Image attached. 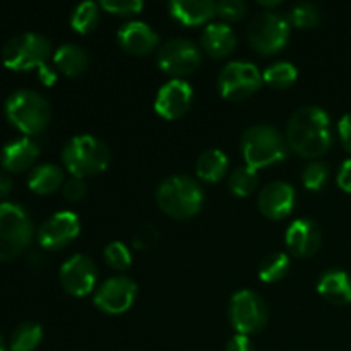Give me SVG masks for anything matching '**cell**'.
<instances>
[{"mask_svg": "<svg viewBox=\"0 0 351 351\" xmlns=\"http://www.w3.org/2000/svg\"><path fill=\"white\" fill-rule=\"evenodd\" d=\"M105 261L113 269L125 271L132 263V257L122 242H112L105 247Z\"/></svg>", "mask_w": 351, "mask_h": 351, "instance_id": "d6a6232c", "label": "cell"}, {"mask_svg": "<svg viewBox=\"0 0 351 351\" xmlns=\"http://www.w3.org/2000/svg\"><path fill=\"white\" fill-rule=\"evenodd\" d=\"M192 103V88L184 79H171L161 86L154 99V110L163 119L173 120L184 115Z\"/></svg>", "mask_w": 351, "mask_h": 351, "instance_id": "9a60e30c", "label": "cell"}, {"mask_svg": "<svg viewBox=\"0 0 351 351\" xmlns=\"http://www.w3.org/2000/svg\"><path fill=\"white\" fill-rule=\"evenodd\" d=\"M33 239V223L23 206L0 202V261H10L24 252Z\"/></svg>", "mask_w": 351, "mask_h": 351, "instance_id": "8992f818", "label": "cell"}, {"mask_svg": "<svg viewBox=\"0 0 351 351\" xmlns=\"http://www.w3.org/2000/svg\"><path fill=\"white\" fill-rule=\"evenodd\" d=\"M288 19H290V23L293 24V26L307 29V27L317 26L319 21H321V12H319L317 5H314V3L302 2L297 3V5L290 10Z\"/></svg>", "mask_w": 351, "mask_h": 351, "instance_id": "4dcf8cb0", "label": "cell"}, {"mask_svg": "<svg viewBox=\"0 0 351 351\" xmlns=\"http://www.w3.org/2000/svg\"><path fill=\"white\" fill-rule=\"evenodd\" d=\"M0 351H5V343H3L2 335H0Z\"/></svg>", "mask_w": 351, "mask_h": 351, "instance_id": "7bdbcfd3", "label": "cell"}, {"mask_svg": "<svg viewBox=\"0 0 351 351\" xmlns=\"http://www.w3.org/2000/svg\"><path fill=\"white\" fill-rule=\"evenodd\" d=\"M168 7L171 17L187 26L206 23L216 14V2L211 0H173Z\"/></svg>", "mask_w": 351, "mask_h": 351, "instance_id": "44dd1931", "label": "cell"}, {"mask_svg": "<svg viewBox=\"0 0 351 351\" xmlns=\"http://www.w3.org/2000/svg\"><path fill=\"white\" fill-rule=\"evenodd\" d=\"M295 204V191L287 182H271L257 197L259 211L269 219H283L291 213Z\"/></svg>", "mask_w": 351, "mask_h": 351, "instance_id": "2e32d148", "label": "cell"}, {"mask_svg": "<svg viewBox=\"0 0 351 351\" xmlns=\"http://www.w3.org/2000/svg\"><path fill=\"white\" fill-rule=\"evenodd\" d=\"M43 338V329L36 322H23L10 336V351H33Z\"/></svg>", "mask_w": 351, "mask_h": 351, "instance_id": "484cf974", "label": "cell"}, {"mask_svg": "<svg viewBox=\"0 0 351 351\" xmlns=\"http://www.w3.org/2000/svg\"><path fill=\"white\" fill-rule=\"evenodd\" d=\"M230 321L239 335H254L267 322V307L263 298L250 290L237 291L230 302Z\"/></svg>", "mask_w": 351, "mask_h": 351, "instance_id": "30bf717a", "label": "cell"}, {"mask_svg": "<svg viewBox=\"0 0 351 351\" xmlns=\"http://www.w3.org/2000/svg\"><path fill=\"white\" fill-rule=\"evenodd\" d=\"M101 7L115 16H132L143 10V2L141 0H103Z\"/></svg>", "mask_w": 351, "mask_h": 351, "instance_id": "836d02e7", "label": "cell"}, {"mask_svg": "<svg viewBox=\"0 0 351 351\" xmlns=\"http://www.w3.org/2000/svg\"><path fill=\"white\" fill-rule=\"evenodd\" d=\"M10 191H12V180H10V177L5 171L0 170V199L9 195Z\"/></svg>", "mask_w": 351, "mask_h": 351, "instance_id": "60d3db41", "label": "cell"}, {"mask_svg": "<svg viewBox=\"0 0 351 351\" xmlns=\"http://www.w3.org/2000/svg\"><path fill=\"white\" fill-rule=\"evenodd\" d=\"M259 3L264 7H276L280 5V0H273V2H259Z\"/></svg>", "mask_w": 351, "mask_h": 351, "instance_id": "b9f144b4", "label": "cell"}, {"mask_svg": "<svg viewBox=\"0 0 351 351\" xmlns=\"http://www.w3.org/2000/svg\"><path fill=\"white\" fill-rule=\"evenodd\" d=\"M38 156H40L38 144L29 137H21V139H14L3 146L2 153H0V163L7 171L21 173L33 167Z\"/></svg>", "mask_w": 351, "mask_h": 351, "instance_id": "d6986e66", "label": "cell"}, {"mask_svg": "<svg viewBox=\"0 0 351 351\" xmlns=\"http://www.w3.org/2000/svg\"><path fill=\"white\" fill-rule=\"evenodd\" d=\"M297 69L290 62H276V64L269 65V67L264 71L263 79L271 86V88L276 89H285L290 88L295 81H297Z\"/></svg>", "mask_w": 351, "mask_h": 351, "instance_id": "83f0119b", "label": "cell"}, {"mask_svg": "<svg viewBox=\"0 0 351 351\" xmlns=\"http://www.w3.org/2000/svg\"><path fill=\"white\" fill-rule=\"evenodd\" d=\"M237 36L232 27L225 23H213L202 33V47L211 57H226L233 51Z\"/></svg>", "mask_w": 351, "mask_h": 351, "instance_id": "7402d4cb", "label": "cell"}, {"mask_svg": "<svg viewBox=\"0 0 351 351\" xmlns=\"http://www.w3.org/2000/svg\"><path fill=\"white\" fill-rule=\"evenodd\" d=\"M81 223L72 211H58L47 219L38 230V242L48 250H58L79 235Z\"/></svg>", "mask_w": 351, "mask_h": 351, "instance_id": "4fadbf2b", "label": "cell"}, {"mask_svg": "<svg viewBox=\"0 0 351 351\" xmlns=\"http://www.w3.org/2000/svg\"><path fill=\"white\" fill-rule=\"evenodd\" d=\"M158 240V230L153 225H144L137 230L136 237H134V245L137 249H149L156 243Z\"/></svg>", "mask_w": 351, "mask_h": 351, "instance_id": "d590c367", "label": "cell"}, {"mask_svg": "<svg viewBox=\"0 0 351 351\" xmlns=\"http://www.w3.org/2000/svg\"><path fill=\"white\" fill-rule=\"evenodd\" d=\"M290 36V23L278 12H261L247 27V40L254 50L269 55L280 51Z\"/></svg>", "mask_w": 351, "mask_h": 351, "instance_id": "ba28073f", "label": "cell"}, {"mask_svg": "<svg viewBox=\"0 0 351 351\" xmlns=\"http://www.w3.org/2000/svg\"><path fill=\"white\" fill-rule=\"evenodd\" d=\"M225 351H254L252 341L249 339V336L245 335H237L226 343Z\"/></svg>", "mask_w": 351, "mask_h": 351, "instance_id": "f35d334b", "label": "cell"}, {"mask_svg": "<svg viewBox=\"0 0 351 351\" xmlns=\"http://www.w3.org/2000/svg\"><path fill=\"white\" fill-rule=\"evenodd\" d=\"M158 65L167 74L187 75L201 65V50L185 38H173L163 43L156 55Z\"/></svg>", "mask_w": 351, "mask_h": 351, "instance_id": "8fae6325", "label": "cell"}, {"mask_svg": "<svg viewBox=\"0 0 351 351\" xmlns=\"http://www.w3.org/2000/svg\"><path fill=\"white\" fill-rule=\"evenodd\" d=\"M322 243V233L317 223L308 218L295 219L287 230V245L293 256L312 257Z\"/></svg>", "mask_w": 351, "mask_h": 351, "instance_id": "e0dca14e", "label": "cell"}, {"mask_svg": "<svg viewBox=\"0 0 351 351\" xmlns=\"http://www.w3.org/2000/svg\"><path fill=\"white\" fill-rule=\"evenodd\" d=\"M338 130H339V136H341L343 146H345L351 153V112L346 113V115H343V119L339 120Z\"/></svg>", "mask_w": 351, "mask_h": 351, "instance_id": "74e56055", "label": "cell"}, {"mask_svg": "<svg viewBox=\"0 0 351 351\" xmlns=\"http://www.w3.org/2000/svg\"><path fill=\"white\" fill-rule=\"evenodd\" d=\"M197 177L206 182H218L228 171V158L221 149H208L195 161Z\"/></svg>", "mask_w": 351, "mask_h": 351, "instance_id": "d4e9b609", "label": "cell"}, {"mask_svg": "<svg viewBox=\"0 0 351 351\" xmlns=\"http://www.w3.org/2000/svg\"><path fill=\"white\" fill-rule=\"evenodd\" d=\"M290 269V259L283 252H273L263 259L259 266V278L266 283L283 280Z\"/></svg>", "mask_w": 351, "mask_h": 351, "instance_id": "4316f807", "label": "cell"}, {"mask_svg": "<svg viewBox=\"0 0 351 351\" xmlns=\"http://www.w3.org/2000/svg\"><path fill=\"white\" fill-rule=\"evenodd\" d=\"M287 143L304 158L322 156L331 147V120L321 106H302L287 125Z\"/></svg>", "mask_w": 351, "mask_h": 351, "instance_id": "6da1fadb", "label": "cell"}, {"mask_svg": "<svg viewBox=\"0 0 351 351\" xmlns=\"http://www.w3.org/2000/svg\"><path fill=\"white\" fill-rule=\"evenodd\" d=\"M86 195V184L82 178L72 177L64 185V197L71 202L81 201Z\"/></svg>", "mask_w": 351, "mask_h": 351, "instance_id": "8d00e7d4", "label": "cell"}, {"mask_svg": "<svg viewBox=\"0 0 351 351\" xmlns=\"http://www.w3.org/2000/svg\"><path fill=\"white\" fill-rule=\"evenodd\" d=\"M53 60L58 71L64 72L69 77H77V75L84 74L89 65L88 51L74 43L60 45L55 51Z\"/></svg>", "mask_w": 351, "mask_h": 351, "instance_id": "603a6c76", "label": "cell"}, {"mask_svg": "<svg viewBox=\"0 0 351 351\" xmlns=\"http://www.w3.org/2000/svg\"><path fill=\"white\" fill-rule=\"evenodd\" d=\"M288 143L283 134L273 125H252L242 136V154L254 170L278 163L287 156Z\"/></svg>", "mask_w": 351, "mask_h": 351, "instance_id": "3957f363", "label": "cell"}, {"mask_svg": "<svg viewBox=\"0 0 351 351\" xmlns=\"http://www.w3.org/2000/svg\"><path fill=\"white\" fill-rule=\"evenodd\" d=\"M62 182H64V171L51 163L38 165L27 177V185L31 191L41 195L55 192L60 187Z\"/></svg>", "mask_w": 351, "mask_h": 351, "instance_id": "cb8c5ba5", "label": "cell"}, {"mask_svg": "<svg viewBox=\"0 0 351 351\" xmlns=\"http://www.w3.org/2000/svg\"><path fill=\"white\" fill-rule=\"evenodd\" d=\"M51 53V43L40 33H23L10 38L2 48V62L12 71H29L40 67L45 71Z\"/></svg>", "mask_w": 351, "mask_h": 351, "instance_id": "52a82bcc", "label": "cell"}, {"mask_svg": "<svg viewBox=\"0 0 351 351\" xmlns=\"http://www.w3.org/2000/svg\"><path fill=\"white\" fill-rule=\"evenodd\" d=\"M62 161L74 177L84 178L106 170L110 163V149L98 137L82 134L72 137L65 144Z\"/></svg>", "mask_w": 351, "mask_h": 351, "instance_id": "5b68a950", "label": "cell"}, {"mask_svg": "<svg viewBox=\"0 0 351 351\" xmlns=\"http://www.w3.org/2000/svg\"><path fill=\"white\" fill-rule=\"evenodd\" d=\"M263 75L252 62L233 60L221 69L218 75V89L223 98L242 101L259 89Z\"/></svg>", "mask_w": 351, "mask_h": 351, "instance_id": "9c48e42d", "label": "cell"}, {"mask_svg": "<svg viewBox=\"0 0 351 351\" xmlns=\"http://www.w3.org/2000/svg\"><path fill=\"white\" fill-rule=\"evenodd\" d=\"M98 5H96L95 2H82L79 3L74 9V12H72L71 26L74 27V31H77V33L86 34L91 33V31L98 26Z\"/></svg>", "mask_w": 351, "mask_h": 351, "instance_id": "f1b7e54d", "label": "cell"}, {"mask_svg": "<svg viewBox=\"0 0 351 351\" xmlns=\"http://www.w3.org/2000/svg\"><path fill=\"white\" fill-rule=\"evenodd\" d=\"M137 295V285L127 276L110 278L98 288L95 295V305L110 315L123 314L132 307Z\"/></svg>", "mask_w": 351, "mask_h": 351, "instance_id": "7c38bea8", "label": "cell"}, {"mask_svg": "<svg viewBox=\"0 0 351 351\" xmlns=\"http://www.w3.org/2000/svg\"><path fill=\"white\" fill-rule=\"evenodd\" d=\"M247 3L240 0H221L216 3V14L225 21H239L245 16Z\"/></svg>", "mask_w": 351, "mask_h": 351, "instance_id": "e575fe53", "label": "cell"}, {"mask_svg": "<svg viewBox=\"0 0 351 351\" xmlns=\"http://www.w3.org/2000/svg\"><path fill=\"white\" fill-rule=\"evenodd\" d=\"M302 180L311 191H321L329 180V167L322 161H312L302 171Z\"/></svg>", "mask_w": 351, "mask_h": 351, "instance_id": "1f68e13d", "label": "cell"}, {"mask_svg": "<svg viewBox=\"0 0 351 351\" xmlns=\"http://www.w3.org/2000/svg\"><path fill=\"white\" fill-rule=\"evenodd\" d=\"M60 283L67 293L86 297L96 283V266L84 254H75L60 267Z\"/></svg>", "mask_w": 351, "mask_h": 351, "instance_id": "5bb4252c", "label": "cell"}, {"mask_svg": "<svg viewBox=\"0 0 351 351\" xmlns=\"http://www.w3.org/2000/svg\"><path fill=\"white\" fill-rule=\"evenodd\" d=\"M5 115L9 122L27 136L41 134L51 119L50 103L36 91L19 89L5 101Z\"/></svg>", "mask_w": 351, "mask_h": 351, "instance_id": "277c9868", "label": "cell"}, {"mask_svg": "<svg viewBox=\"0 0 351 351\" xmlns=\"http://www.w3.org/2000/svg\"><path fill=\"white\" fill-rule=\"evenodd\" d=\"M156 202L163 213L175 219H187L197 215L204 202V192L194 178L173 175L158 185Z\"/></svg>", "mask_w": 351, "mask_h": 351, "instance_id": "7a4b0ae2", "label": "cell"}, {"mask_svg": "<svg viewBox=\"0 0 351 351\" xmlns=\"http://www.w3.org/2000/svg\"><path fill=\"white\" fill-rule=\"evenodd\" d=\"M257 170L250 168L249 165H243V167L235 168L230 175V191L235 195H240V197H245V195L252 194L257 187Z\"/></svg>", "mask_w": 351, "mask_h": 351, "instance_id": "f546056e", "label": "cell"}, {"mask_svg": "<svg viewBox=\"0 0 351 351\" xmlns=\"http://www.w3.org/2000/svg\"><path fill=\"white\" fill-rule=\"evenodd\" d=\"M119 43L127 53L132 55H144L149 53L154 47L158 45L160 38H158L156 31L149 26V24L143 23V21H130L125 23L117 33Z\"/></svg>", "mask_w": 351, "mask_h": 351, "instance_id": "ac0fdd59", "label": "cell"}, {"mask_svg": "<svg viewBox=\"0 0 351 351\" xmlns=\"http://www.w3.org/2000/svg\"><path fill=\"white\" fill-rule=\"evenodd\" d=\"M317 291L329 304H351V276L341 269L326 271L319 280Z\"/></svg>", "mask_w": 351, "mask_h": 351, "instance_id": "ffe728a7", "label": "cell"}, {"mask_svg": "<svg viewBox=\"0 0 351 351\" xmlns=\"http://www.w3.org/2000/svg\"><path fill=\"white\" fill-rule=\"evenodd\" d=\"M338 185L343 191L351 192V160L343 161L341 168L338 171Z\"/></svg>", "mask_w": 351, "mask_h": 351, "instance_id": "ab89813d", "label": "cell"}]
</instances>
